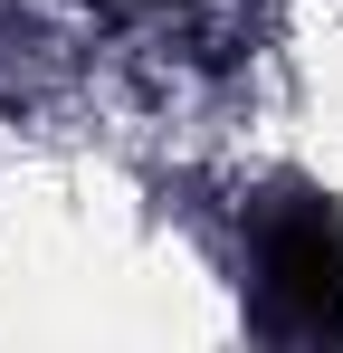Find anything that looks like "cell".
I'll list each match as a JSON object with an SVG mask.
<instances>
[{
  "mask_svg": "<svg viewBox=\"0 0 343 353\" xmlns=\"http://www.w3.org/2000/svg\"><path fill=\"white\" fill-rule=\"evenodd\" d=\"M258 305L277 334L343 344V210L324 191H277L258 210Z\"/></svg>",
  "mask_w": 343,
  "mask_h": 353,
  "instance_id": "6da1fadb",
  "label": "cell"
}]
</instances>
